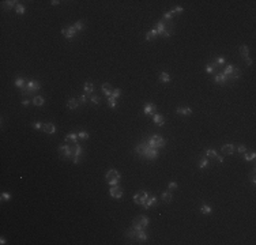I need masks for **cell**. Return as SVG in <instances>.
I'll return each mask as SVG.
<instances>
[{
  "label": "cell",
  "mask_w": 256,
  "mask_h": 245,
  "mask_svg": "<svg viewBox=\"0 0 256 245\" xmlns=\"http://www.w3.org/2000/svg\"><path fill=\"white\" fill-rule=\"evenodd\" d=\"M78 138H79L81 140H87V139H89V134H87V132H85V131H81V132L78 134Z\"/></svg>",
  "instance_id": "836d02e7"
},
{
  "label": "cell",
  "mask_w": 256,
  "mask_h": 245,
  "mask_svg": "<svg viewBox=\"0 0 256 245\" xmlns=\"http://www.w3.org/2000/svg\"><path fill=\"white\" fill-rule=\"evenodd\" d=\"M147 197H149V193H147V192H139L136 195H134V203L143 206L144 202L147 200Z\"/></svg>",
  "instance_id": "ba28073f"
},
{
  "label": "cell",
  "mask_w": 256,
  "mask_h": 245,
  "mask_svg": "<svg viewBox=\"0 0 256 245\" xmlns=\"http://www.w3.org/2000/svg\"><path fill=\"white\" fill-rule=\"evenodd\" d=\"M72 161H74V164H79V157H74Z\"/></svg>",
  "instance_id": "db71d44e"
},
{
  "label": "cell",
  "mask_w": 256,
  "mask_h": 245,
  "mask_svg": "<svg viewBox=\"0 0 256 245\" xmlns=\"http://www.w3.org/2000/svg\"><path fill=\"white\" fill-rule=\"evenodd\" d=\"M135 151H136L139 155L146 157L147 159H155L157 157H158V148L150 147V144H149L147 142H142L139 146H136Z\"/></svg>",
  "instance_id": "6da1fadb"
},
{
  "label": "cell",
  "mask_w": 256,
  "mask_h": 245,
  "mask_svg": "<svg viewBox=\"0 0 256 245\" xmlns=\"http://www.w3.org/2000/svg\"><path fill=\"white\" fill-rule=\"evenodd\" d=\"M149 218L146 217V215H139V217H136L135 219H134V223H132V227H135L136 230H144L146 227H147V225H149Z\"/></svg>",
  "instance_id": "277c9868"
},
{
  "label": "cell",
  "mask_w": 256,
  "mask_h": 245,
  "mask_svg": "<svg viewBox=\"0 0 256 245\" xmlns=\"http://www.w3.org/2000/svg\"><path fill=\"white\" fill-rule=\"evenodd\" d=\"M238 151L244 154L245 151H247V147H245V146H240V147H238Z\"/></svg>",
  "instance_id": "681fc988"
},
{
  "label": "cell",
  "mask_w": 256,
  "mask_h": 245,
  "mask_svg": "<svg viewBox=\"0 0 256 245\" xmlns=\"http://www.w3.org/2000/svg\"><path fill=\"white\" fill-rule=\"evenodd\" d=\"M157 31H158V34H161L162 37L168 38L172 34V26H168V23H165L163 21H159L157 23Z\"/></svg>",
  "instance_id": "5b68a950"
},
{
  "label": "cell",
  "mask_w": 256,
  "mask_h": 245,
  "mask_svg": "<svg viewBox=\"0 0 256 245\" xmlns=\"http://www.w3.org/2000/svg\"><path fill=\"white\" fill-rule=\"evenodd\" d=\"M59 154L63 159H69L74 158L75 155V144L71 146V144H62L59 146Z\"/></svg>",
  "instance_id": "7a4b0ae2"
},
{
  "label": "cell",
  "mask_w": 256,
  "mask_h": 245,
  "mask_svg": "<svg viewBox=\"0 0 256 245\" xmlns=\"http://www.w3.org/2000/svg\"><path fill=\"white\" fill-rule=\"evenodd\" d=\"M15 8H17V12H18L19 15H23V14H25V7L22 6V4H17V6H15Z\"/></svg>",
  "instance_id": "8d00e7d4"
},
{
  "label": "cell",
  "mask_w": 256,
  "mask_h": 245,
  "mask_svg": "<svg viewBox=\"0 0 256 245\" xmlns=\"http://www.w3.org/2000/svg\"><path fill=\"white\" fill-rule=\"evenodd\" d=\"M207 166H208V161H207L206 158H203V159H202V161H200L199 168H200V169H206Z\"/></svg>",
  "instance_id": "f35d334b"
},
{
  "label": "cell",
  "mask_w": 256,
  "mask_h": 245,
  "mask_svg": "<svg viewBox=\"0 0 256 245\" xmlns=\"http://www.w3.org/2000/svg\"><path fill=\"white\" fill-rule=\"evenodd\" d=\"M65 143H68V144H76V143H78V134H68L65 136Z\"/></svg>",
  "instance_id": "9a60e30c"
},
{
  "label": "cell",
  "mask_w": 256,
  "mask_h": 245,
  "mask_svg": "<svg viewBox=\"0 0 256 245\" xmlns=\"http://www.w3.org/2000/svg\"><path fill=\"white\" fill-rule=\"evenodd\" d=\"M83 90H85L86 94H91L93 90H94V85H93V83H90V82H87V83H85V85H83Z\"/></svg>",
  "instance_id": "4316f807"
},
{
  "label": "cell",
  "mask_w": 256,
  "mask_h": 245,
  "mask_svg": "<svg viewBox=\"0 0 256 245\" xmlns=\"http://www.w3.org/2000/svg\"><path fill=\"white\" fill-rule=\"evenodd\" d=\"M159 80L163 83H168V82H170V75L166 72H161L159 74Z\"/></svg>",
  "instance_id": "f1b7e54d"
},
{
  "label": "cell",
  "mask_w": 256,
  "mask_h": 245,
  "mask_svg": "<svg viewBox=\"0 0 256 245\" xmlns=\"http://www.w3.org/2000/svg\"><path fill=\"white\" fill-rule=\"evenodd\" d=\"M108 105H109L110 108H116V106H117V99L114 97H112V95L108 97Z\"/></svg>",
  "instance_id": "4dcf8cb0"
},
{
  "label": "cell",
  "mask_w": 256,
  "mask_h": 245,
  "mask_svg": "<svg viewBox=\"0 0 256 245\" xmlns=\"http://www.w3.org/2000/svg\"><path fill=\"white\" fill-rule=\"evenodd\" d=\"M85 26H86V24H85V21H78V22L74 24V29H75L76 31H79V30H83Z\"/></svg>",
  "instance_id": "f546056e"
},
{
  "label": "cell",
  "mask_w": 256,
  "mask_h": 245,
  "mask_svg": "<svg viewBox=\"0 0 256 245\" xmlns=\"http://www.w3.org/2000/svg\"><path fill=\"white\" fill-rule=\"evenodd\" d=\"M91 102H93L94 105H98L101 102V98L98 97V95H91Z\"/></svg>",
  "instance_id": "60d3db41"
},
{
  "label": "cell",
  "mask_w": 256,
  "mask_h": 245,
  "mask_svg": "<svg viewBox=\"0 0 256 245\" xmlns=\"http://www.w3.org/2000/svg\"><path fill=\"white\" fill-rule=\"evenodd\" d=\"M155 110H157V106L154 104H147L144 106V115H147V116H154L155 115Z\"/></svg>",
  "instance_id": "7c38bea8"
},
{
  "label": "cell",
  "mask_w": 256,
  "mask_h": 245,
  "mask_svg": "<svg viewBox=\"0 0 256 245\" xmlns=\"http://www.w3.org/2000/svg\"><path fill=\"white\" fill-rule=\"evenodd\" d=\"M224 74L226 75V78H228V79H233V80L238 79V78H240V75H241L240 70H238L237 67H234L233 64H228V66L225 67Z\"/></svg>",
  "instance_id": "3957f363"
},
{
  "label": "cell",
  "mask_w": 256,
  "mask_h": 245,
  "mask_svg": "<svg viewBox=\"0 0 256 245\" xmlns=\"http://www.w3.org/2000/svg\"><path fill=\"white\" fill-rule=\"evenodd\" d=\"M217 64H219V66H224V64H225V59H224L222 56H219L218 59H217Z\"/></svg>",
  "instance_id": "bcb514c9"
},
{
  "label": "cell",
  "mask_w": 256,
  "mask_h": 245,
  "mask_svg": "<svg viewBox=\"0 0 256 245\" xmlns=\"http://www.w3.org/2000/svg\"><path fill=\"white\" fill-rule=\"evenodd\" d=\"M221 151H222V154H225V155H232V154L234 153V146L230 144V143L224 144V146L221 147Z\"/></svg>",
  "instance_id": "4fadbf2b"
},
{
  "label": "cell",
  "mask_w": 256,
  "mask_h": 245,
  "mask_svg": "<svg viewBox=\"0 0 256 245\" xmlns=\"http://www.w3.org/2000/svg\"><path fill=\"white\" fill-rule=\"evenodd\" d=\"M206 155H207V157H217L218 154H217L215 150H211V148H210V150H207V151H206Z\"/></svg>",
  "instance_id": "7bdbcfd3"
},
{
  "label": "cell",
  "mask_w": 256,
  "mask_h": 245,
  "mask_svg": "<svg viewBox=\"0 0 256 245\" xmlns=\"http://www.w3.org/2000/svg\"><path fill=\"white\" fill-rule=\"evenodd\" d=\"M238 52H240V55L245 59V57H248V55H249V48H248L247 45H241L240 49H238Z\"/></svg>",
  "instance_id": "d4e9b609"
},
{
  "label": "cell",
  "mask_w": 256,
  "mask_h": 245,
  "mask_svg": "<svg viewBox=\"0 0 256 245\" xmlns=\"http://www.w3.org/2000/svg\"><path fill=\"white\" fill-rule=\"evenodd\" d=\"M155 203H157V197H155L154 195H151V196H149V197H147V200L144 202L143 207H144V208H150L151 206H154Z\"/></svg>",
  "instance_id": "2e32d148"
},
{
  "label": "cell",
  "mask_w": 256,
  "mask_h": 245,
  "mask_svg": "<svg viewBox=\"0 0 256 245\" xmlns=\"http://www.w3.org/2000/svg\"><path fill=\"white\" fill-rule=\"evenodd\" d=\"M120 173L116 169H110V170L106 173V183L109 185H117L120 181Z\"/></svg>",
  "instance_id": "8992f818"
},
{
  "label": "cell",
  "mask_w": 256,
  "mask_h": 245,
  "mask_svg": "<svg viewBox=\"0 0 256 245\" xmlns=\"http://www.w3.org/2000/svg\"><path fill=\"white\" fill-rule=\"evenodd\" d=\"M15 86H17V87H19V89L22 90L25 86H27V83H26V80L23 79V78H21V76H19V78H17V79H15Z\"/></svg>",
  "instance_id": "484cf974"
},
{
  "label": "cell",
  "mask_w": 256,
  "mask_h": 245,
  "mask_svg": "<svg viewBox=\"0 0 256 245\" xmlns=\"http://www.w3.org/2000/svg\"><path fill=\"white\" fill-rule=\"evenodd\" d=\"M87 95L86 94H83V95H81V98H79V102H82V104H86L87 102Z\"/></svg>",
  "instance_id": "ee69618b"
},
{
  "label": "cell",
  "mask_w": 256,
  "mask_h": 245,
  "mask_svg": "<svg viewBox=\"0 0 256 245\" xmlns=\"http://www.w3.org/2000/svg\"><path fill=\"white\" fill-rule=\"evenodd\" d=\"M109 193H110V196L114 197V199H120V197L123 196V189L120 188L119 185H112V188H110V191H109Z\"/></svg>",
  "instance_id": "9c48e42d"
},
{
  "label": "cell",
  "mask_w": 256,
  "mask_h": 245,
  "mask_svg": "<svg viewBox=\"0 0 256 245\" xmlns=\"http://www.w3.org/2000/svg\"><path fill=\"white\" fill-rule=\"evenodd\" d=\"M42 131L48 135H53L56 132V127H55L52 122H45L44 125H42Z\"/></svg>",
  "instance_id": "8fae6325"
},
{
  "label": "cell",
  "mask_w": 256,
  "mask_h": 245,
  "mask_svg": "<svg viewBox=\"0 0 256 245\" xmlns=\"http://www.w3.org/2000/svg\"><path fill=\"white\" fill-rule=\"evenodd\" d=\"M153 120H154V122H155L157 125H159V127H162L163 124H165V119H163V116H161V115H154V116H153Z\"/></svg>",
  "instance_id": "44dd1931"
},
{
  "label": "cell",
  "mask_w": 256,
  "mask_h": 245,
  "mask_svg": "<svg viewBox=\"0 0 256 245\" xmlns=\"http://www.w3.org/2000/svg\"><path fill=\"white\" fill-rule=\"evenodd\" d=\"M62 34L67 38H74L76 34V30L74 29V26H68V27H64L62 29Z\"/></svg>",
  "instance_id": "30bf717a"
},
{
  "label": "cell",
  "mask_w": 256,
  "mask_h": 245,
  "mask_svg": "<svg viewBox=\"0 0 256 245\" xmlns=\"http://www.w3.org/2000/svg\"><path fill=\"white\" fill-rule=\"evenodd\" d=\"M17 1H14V0H8V1H3L1 3V7H3V10H11L14 6H17L15 4Z\"/></svg>",
  "instance_id": "603a6c76"
},
{
  "label": "cell",
  "mask_w": 256,
  "mask_h": 245,
  "mask_svg": "<svg viewBox=\"0 0 256 245\" xmlns=\"http://www.w3.org/2000/svg\"><path fill=\"white\" fill-rule=\"evenodd\" d=\"M1 199H3V200H10V199H11V195H10V193H6V192H3V193H1Z\"/></svg>",
  "instance_id": "f6af8a7d"
},
{
  "label": "cell",
  "mask_w": 256,
  "mask_h": 245,
  "mask_svg": "<svg viewBox=\"0 0 256 245\" xmlns=\"http://www.w3.org/2000/svg\"><path fill=\"white\" fill-rule=\"evenodd\" d=\"M78 105H79V102H78V99L76 98H69L68 99V102H67V106H68V109H76L78 108Z\"/></svg>",
  "instance_id": "7402d4cb"
},
{
  "label": "cell",
  "mask_w": 256,
  "mask_h": 245,
  "mask_svg": "<svg viewBox=\"0 0 256 245\" xmlns=\"http://www.w3.org/2000/svg\"><path fill=\"white\" fill-rule=\"evenodd\" d=\"M101 89H102V91H104V94H105L106 97H110V95H112L113 89H112V86L109 85V83H104Z\"/></svg>",
  "instance_id": "ac0fdd59"
},
{
  "label": "cell",
  "mask_w": 256,
  "mask_h": 245,
  "mask_svg": "<svg viewBox=\"0 0 256 245\" xmlns=\"http://www.w3.org/2000/svg\"><path fill=\"white\" fill-rule=\"evenodd\" d=\"M22 105H25V106H26V105H29V99H26V98H25V99L22 101Z\"/></svg>",
  "instance_id": "9f6ffc18"
},
{
  "label": "cell",
  "mask_w": 256,
  "mask_h": 245,
  "mask_svg": "<svg viewBox=\"0 0 256 245\" xmlns=\"http://www.w3.org/2000/svg\"><path fill=\"white\" fill-rule=\"evenodd\" d=\"M200 211H202L203 214H210V213H211V207H210V206H206V204H203L202 208H200Z\"/></svg>",
  "instance_id": "d590c367"
},
{
  "label": "cell",
  "mask_w": 256,
  "mask_h": 245,
  "mask_svg": "<svg viewBox=\"0 0 256 245\" xmlns=\"http://www.w3.org/2000/svg\"><path fill=\"white\" fill-rule=\"evenodd\" d=\"M82 155H83V148L76 143L75 144V155H74V157H79V158H81Z\"/></svg>",
  "instance_id": "1f68e13d"
},
{
  "label": "cell",
  "mask_w": 256,
  "mask_h": 245,
  "mask_svg": "<svg viewBox=\"0 0 256 245\" xmlns=\"http://www.w3.org/2000/svg\"><path fill=\"white\" fill-rule=\"evenodd\" d=\"M215 66H217V64H215V63H210V64H207L206 66V71L208 74H211L212 71H214V68H215Z\"/></svg>",
  "instance_id": "74e56055"
},
{
  "label": "cell",
  "mask_w": 256,
  "mask_h": 245,
  "mask_svg": "<svg viewBox=\"0 0 256 245\" xmlns=\"http://www.w3.org/2000/svg\"><path fill=\"white\" fill-rule=\"evenodd\" d=\"M161 199H162L165 203H170V202H172V199H173V195H172V192L166 191V192H163V193H162Z\"/></svg>",
  "instance_id": "cb8c5ba5"
},
{
  "label": "cell",
  "mask_w": 256,
  "mask_h": 245,
  "mask_svg": "<svg viewBox=\"0 0 256 245\" xmlns=\"http://www.w3.org/2000/svg\"><path fill=\"white\" fill-rule=\"evenodd\" d=\"M168 188L169 189H176V188H177V184L173 183V181H170V183L168 184Z\"/></svg>",
  "instance_id": "7dc6e473"
},
{
  "label": "cell",
  "mask_w": 256,
  "mask_h": 245,
  "mask_svg": "<svg viewBox=\"0 0 256 245\" xmlns=\"http://www.w3.org/2000/svg\"><path fill=\"white\" fill-rule=\"evenodd\" d=\"M214 80H215V83H219V85H225L226 80H228V78H226L225 74L222 72V74H218V75H215Z\"/></svg>",
  "instance_id": "e0dca14e"
},
{
  "label": "cell",
  "mask_w": 256,
  "mask_h": 245,
  "mask_svg": "<svg viewBox=\"0 0 256 245\" xmlns=\"http://www.w3.org/2000/svg\"><path fill=\"white\" fill-rule=\"evenodd\" d=\"M215 158L218 159L219 162H224V157H221V155H217V157H215Z\"/></svg>",
  "instance_id": "11a10c76"
},
{
  "label": "cell",
  "mask_w": 256,
  "mask_h": 245,
  "mask_svg": "<svg viewBox=\"0 0 256 245\" xmlns=\"http://www.w3.org/2000/svg\"><path fill=\"white\" fill-rule=\"evenodd\" d=\"M138 240H140V241H146L147 240V234L144 233V230H140L138 233Z\"/></svg>",
  "instance_id": "e575fe53"
},
{
  "label": "cell",
  "mask_w": 256,
  "mask_h": 245,
  "mask_svg": "<svg viewBox=\"0 0 256 245\" xmlns=\"http://www.w3.org/2000/svg\"><path fill=\"white\" fill-rule=\"evenodd\" d=\"M59 3H60L59 0H52V1H50V4H52V6H57Z\"/></svg>",
  "instance_id": "f5cc1de1"
},
{
  "label": "cell",
  "mask_w": 256,
  "mask_h": 245,
  "mask_svg": "<svg viewBox=\"0 0 256 245\" xmlns=\"http://www.w3.org/2000/svg\"><path fill=\"white\" fill-rule=\"evenodd\" d=\"M120 94H121V90L120 89H113V93H112V97H114L116 99L120 97Z\"/></svg>",
  "instance_id": "ab89813d"
},
{
  "label": "cell",
  "mask_w": 256,
  "mask_h": 245,
  "mask_svg": "<svg viewBox=\"0 0 256 245\" xmlns=\"http://www.w3.org/2000/svg\"><path fill=\"white\" fill-rule=\"evenodd\" d=\"M157 36H158V31H157V29H153V30L150 31H147L146 33V40L147 41H153V40H155Z\"/></svg>",
  "instance_id": "ffe728a7"
},
{
  "label": "cell",
  "mask_w": 256,
  "mask_h": 245,
  "mask_svg": "<svg viewBox=\"0 0 256 245\" xmlns=\"http://www.w3.org/2000/svg\"><path fill=\"white\" fill-rule=\"evenodd\" d=\"M176 113L177 115H183V116H189L192 113V109L191 108H177Z\"/></svg>",
  "instance_id": "d6986e66"
},
{
  "label": "cell",
  "mask_w": 256,
  "mask_h": 245,
  "mask_svg": "<svg viewBox=\"0 0 256 245\" xmlns=\"http://www.w3.org/2000/svg\"><path fill=\"white\" fill-rule=\"evenodd\" d=\"M27 87H29L30 93H33V91L40 90L41 85H40V82H37V80H30V82H27Z\"/></svg>",
  "instance_id": "5bb4252c"
},
{
  "label": "cell",
  "mask_w": 256,
  "mask_h": 245,
  "mask_svg": "<svg viewBox=\"0 0 256 245\" xmlns=\"http://www.w3.org/2000/svg\"><path fill=\"white\" fill-rule=\"evenodd\" d=\"M45 99L44 97H41V95H37V97L33 98V104L36 105V106H41V105H44Z\"/></svg>",
  "instance_id": "83f0119b"
},
{
  "label": "cell",
  "mask_w": 256,
  "mask_h": 245,
  "mask_svg": "<svg viewBox=\"0 0 256 245\" xmlns=\"http://www.w3.org/2000/svg\"><path fill=\"white\" fill-rule=\"evenodd\" d=\"M42 125H44V124H41L40 121L34 122V128H36V129H41V128H42Z\"/></svg>",
  "instance_id": "c3c4849f"
},
{
  "label": "cell",
  "mask_w": 256,
  "mask_h": 245,
  "mask_svg": "<svg viewBox=\"0 0 256 245\" xmlns=\"http://www.w3.org/2000/svg\"><path fill=\"white\" fill-rule=\"evenodd\" d=\"M147 143H149L150 147H153V148H159V147L165 146V139L161 138V136H158V135H154V136H151L150 139L147 140Z\"/></svg>",
  "instance_id": "52a82bcc"
},
{
  "label": "cell",
  "mask_w": 256,
  "mask_h": 245,
  "mask_svg": "<svg viewBox=\"0 0 256 245\" xmlns=\"http://www.w3.org/2000/svg\"><path fill=\"white\" fill-rule=\"evenodd\" d=\"M255 157H256V154L255 153H244V159L245 161H252V159H255Z\"/></svg>",
  "instance_id": "d6a6232c"
},
{
  "label": "cell",
  "mask_w": 256,
  "mask_h": 245,
  "mask_svg": "<svg viewBox=\"0 0 256 245\" xmlns=\"http://www.w3.org/2000/svg\"><path fill=\"white\" fill-rule=\"evenodd\" d=\"M245 64H248V66H251V64H252V60H251L249 57H245Z\"/></svg>",
  "instance_id": "816d5d0a"
},
{
  "label": "cell",
  "mask_w": 256,
  "mask_h": 245,
  "mask_svg": "<svg viewBox=\"0 0 256 245\" xmlns=\"http://www.w3.org/2000/svg\"><path fill=\"white\" fill-rule=\"evenodd\" d=\"M172 11L175 12V14L176 12H183V7H176L175 10H172Z\"/></svg>",
  "instance_id": "f907efd6"
},
{
  "label": "cell",
  "mask_w": 256,
  "mask_h": 245,
  "mask_svg": "<svg viewBox=\"0 0 256 245\" xmlns=\"http://www.w3.org/2000/svg\"><path fill=\"white\" fill-rule=\"evenodd\" d=\"M173 15H175V12L173 11H168L163 14V19H172L173 18Z\"/></svg>",
  "instance_id": "b9f144b4"
}]
</instances>
